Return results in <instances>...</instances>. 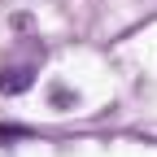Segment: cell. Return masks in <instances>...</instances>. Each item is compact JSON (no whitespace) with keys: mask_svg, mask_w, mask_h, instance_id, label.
Wrapping results in <instances>:
<instances>
[{"mask_svg":"<svg viewBox=\"0 0 157 157\" xmlns=\"http://www.w3.org/2000/svg\"><path fill=\"white\" fill-rule=\"evenodd\" d=\"M31 135V127H0V144L5 140H26Z\"/></svg>","mask_w":157,"mask_h":157,"instance_id":"2","label":"cell"},{"mask_svg":"<svg viewBox=\"0 0 157 157\" xmlns=\"http://www.w3.org/2000/svg\"><path fill=\"white\" fill-rule=\"evenodd\" d=\"M35 83V61H22V66H5L0 70V92L5 96H17Z\"/></svg>","mask_w":157,"mask_h":157,"instance_id":"1","label":"cell"}]
</instances>
